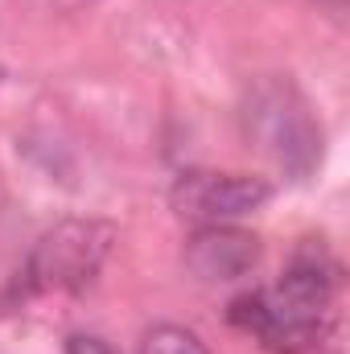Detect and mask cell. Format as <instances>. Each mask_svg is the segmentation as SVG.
<instances>
[{
    "mask_svg": "<svg viewBox=\"0 0 350 354\" xmlns=\"http://www.w3.org/2000/svg\"><path fill=\"white\" fill-rule=\"evenodd\" d=\"M260 260V239L231 227V223H214V227H198L185 243V268L206 280V284H227L248 276Z\"/></svg>",
    "mask_w": 350,
    "mask_h": 354,
    "instance_id": "obj_5",
    "label": "cell"
},
{
    "mask_svg": "<svg viewBox=\"0 0 350 354\" xmlns=\"http://www.w3.org/2000/svg\"><path fill=\"white\" fill-rule=\"evenodd\" d=\"M0 79H4V71H0Z\"/></svg>",
    "mask_w": 350,
    "mask_h": 354,
    "instance_id": "obj_8",
    "label": "cell"
},
{
    "mask_svg": "<svg viewBox=\"0 0 350 354\" xmlns=\"http://www.w3.org/2000/svg\"><path fill=\"white\" fill-rule=\"evenodd\" d=\"M334 288H338V268L330 264L326 248L305 239V248L293 252L288 268L272 288L243 292L231 301V322L256 334L268 351L301 354L322 338L330 322Z\"/></svg>",
    "mask_w": 350,
    "mask_h": 354,
    "instance_id": "obj_1",
    "label": "cell"
},
{
    "mask_svg": "<svg viewBox=\"0 0 350 354\" xmlns=\"http://www.w3.org/2000/svg\"><path fill=\"white\" fill-rule=\"evenodd\" d=\"M272 198V185L252 174H214V169H190L174 181L169 202L174 210L194 227L235 223L252 210H260Z\"/></svg>",
    "mask_w": 350,
    "mask_h": 354,
    "instance_id": "obj_4",
    "label": "cell"
},
{
    "mask_svg": "<svg viewBox=\"0 0 350 354\" xmlns=\"http://www.w3.org/2000/svg\"><path fill=\"white\" fill-rule=\"evenodd\" d=\"M116 243V227L99 218H66L46 231L25 264L29 292H79L99 276Z\"/></svg>",
    "mask_w": 350,
    "mask_h": 354,
    "instance_id": "obj_2",
    "label": "cell"
},
{
    "mask_svg": "<svg viewBox=\"0 0 350 354\" xmlns=\"http://www.w3.org/2000/svg\"><path fill=\"white\" fill-rule=\"evenodd\" d=\"M66 354H116L103 338H95V334H71L66 338Z\"/></svg>",
    "mask_w": 350,
    "mask_h": 354,
    "instance_id": "obj_7",
    "label": "cell"
},
{
    "mask_svg": "<svg viewBox=\"0 0 350 354\" xmlns=\"http://www.w3.org/2000/svg\"><path fill=\"white\" fill-rule=\"evenodd\" d=\"M140 354H210L206 351V342L194 334V330H185V326H153V330H145V338H140Z\"/></svg>",
    "mask_w": 350,
    "mask_h": 354,
    "instance_id": "obj_6",
    "label": "cell"
},
{
    "mask_svg": "<svg viewBox=\"0 0 350 354\" xmlns=\"http://www.w3.org/2000/svg\"><path fill=\"white\" fill-rule=\"evenodd\" d=\"M243 120H248V136H256L264 153L276 157L284 169H293V174L313 169L322 132L309 115V103L297 95L293 83H280V79L256 83V91L248 95Z\"/></svg>",
    "mask_w": 350,
    "mask_h": 354,
    "instance_id": "obj_3",
    "label": "cell"
}]
</instances>
